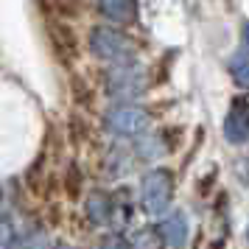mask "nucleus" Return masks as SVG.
<instances>
[{
  "label": "nucleus",
  "instance_id": "nucleus-1",
  "mask_svg": "<svg viewBox=\"0 0 249 249\" xmlns=\"http://www.w3.org/2000/svg\"><path fill=\"white\" fill-rule=\"evenodd\" d=\"M104 126H107V132H112L118 137H140L148 132L151 115L135 104H115L104 115Z\"/></svg>",
  "mask_w": 249,
  "mask_h": 249
},
{
  "label": "nucleus",
  "instance_id": "nucleus-12",
  "mask_svg": "<svg viewBox=\"0 0 249 249\" xmlns=\"http://www.w3.org/2000/svg\"><path fill=\"white\" fill-rule=\"evenodd\" d=\"M135 249H160L157 235H154V232H148V230L137 232V238H135Z\"/></svg>",
  "mask_w": 249,
  "mask_h": 249
},
{
  "label": "nucleus",
  "instance_id": "nucleus-6",
  "mask_svg": "<svg viewBox=\"0 0 249 249\" xmlns=\"http://www.w3.org/2000/svg\"><path fill=\"white\" fill-rule=\"evenodd\" d=\"M160 235L162 241L174 249H182L188 244V215L185 213H171L168 218L160 221Z\"/></svg>",
  "mask_w": 249,
  "mask_h": 249
},
{
  "label": "nucleus",
  "instance_id": "nucleus-8",
  "mask_svg": "<svg viewBox=\"0 0 249 249\" xmlns=\"http://www.w3.org/2000/svg\"><path fill=\"white\" fill-rule=\"evenodd\" d=\"M98 12L115 23H135L137 0H98Z\"/></svg>",
  "mask_w": 249,
  "mask_h": 249
},
{
  "label": "nucleus",
  "instance_id": "nucleus-3",
  "mask_svg": "<svg viewBox=\"0 0 249 249\" xmlns=\"http://www.w3.org/2000/svg\"><path fill=\"white\" fill-rule=\"evenodd\" d=\"M146 70L143 65H137L135 59L132 62H121V65H112V70L107 73V92L112 98H137L140 92L146 90Z\"/></svg>",
  "mask_w": 249,
  "mask_h": 249
},
{
  "label": "nucleus",
  "instance_id": "nucleus-7",
  "mask_svg": "<svg viewBox=\"0 0 249 249\" xmlns=\"http://www.w3.org/2000/svg\"><path fill=\"white\" fill-rule=\"evenodd\" d=\"M84 210H87V218H90L95 227H104V224H112V215H115V202L107 196V193L95 191L87 199L84 204Z\"/></svg>",
  "mask_w": 249,
  "mask_h": 249
},
{
  "label": "nucleus",
  "instance_id": "nucleus-14",
  "mask_svg": "<svg viewBox=\"0 0 249 249\" xmlns=\"http://www.w3.org/2000/svg\"><path fill=\"white\" fill-rule=\"evenodd\" d=\"M9 241H12V227H9V224H0V249L6 247Z\"/></svg>",
  "mask_w": 249,
  "mask_h": 249
},
{
  "label": "nucleus",
  "instance_id": "nucleus-4",
  "mask_svg": "<svg viewBox=\"0 0 249 249\" xmlns=\"http://www.w3.org/2000/svg\"><path fill=\"white\" fill-rule=\"evenodd\" d=\"M174 199V179L168 171H148L140 179V202L148 213L162 215Z\"/></svg>",
  "mask_w": 249,
  "mask_h": 249
},
{
  "label": "nucleus",
  "instance_id": "nucleus-16",
  "mask_svg": "<svg viewBox=\"0 0 249 249\" xmlns=\"http://www.w3.org/2000/svg\"><path fill=\"white\" fill-rule=\"evenodd\" d=\"M51 249H73V247H68V244H53Z\"/></svg>",
  "mask_w": 249,
  "mask_h": 249
},
{
  "label": "nucleus",
  "instance_id": "nucleus-9",
  "mask_svg": "<svg viewBox=\"0 0 249 249\" xmlns=\"http://www.w3.org/2000/svg\"><path fill=\"white\" fill-rule=\"evenodd\" d=\"M137 154L143 160H157L165 154V143H162V137L160 135H140V140H137Z\"/></svg>",
  "mask_w": 249,
  "mask_h": 249
},
{
  "label": "nucleus",
  "instance_id": "nucleus-17",
  "mask_svg": "<svg viewBox=\"0 0 249 249\" xmlns=\"http://www.w3.org/2000/svg\"><path fill=\"white\" fill-rule=\"evenodd\" d=\"M247 238H249V230H247Z\"/></svg>",
  "mask_w": 249,
  "mask_h": 249
},
{
  "label": "nucleus",
  "instance_id": "nucleus-11",
  "mask_svg": "<svg viewBox=\"0 0 249 249\" xmlns=\"http://www.w3.org/2000/svg\"><path fill=\"white\" fill-rule=\"evenodd\" d=\"M109 168H112L115 177H121L124 171H129V160H126L124 148H118V151H112V154H109Z\"/></svg>",
  "mask_w": 249,
  "mask_h": 249
},
{
  "label": "nucleus",
  "instance_id": "nucleus-15",
  "mask_svg": "<svg viewBox=\"0 0 249 249\" xmlns=\"http://www.w3.org/2000/svg\"><path fill=\"white\" fill-rule=\"evenodd\" d=\"M244 42H247V48H249V23L244 25Z\"/></svg>",
  "mask_w": 249,
  "mask_h": 249
},
{
  "label": "nucleus",
  "instance_id": "nucleus-5",
  "mask_svg": "<svg viewBox=\"0 0 249 249\" xmlns=\"http://www.w3.org/2000/svg\"><path fill=\"white\" fill-rule=\"evenodd\" d=\"M224 137L235 146L249 140V101L244 95L232 98V104H230V112L224 118Z\"/></svg>",
  "mask_w": 249,
  "mask_h": 249
},
{
  "label": "nucleus",
  "instance_id": "nucleus-2",
  "mask_svg": "<svg viewBox=\"0 0 249 249\" xmlns=\"http://www.w3.org/2000/svg\"><path fill=\"white\" fill-rule=\"evenodd\" d=\"M90 51L104 62H112V65H121V62H132L137 53L135 42L126 34L115 31V28H92L90 31Z\"/></svg>",
  "mask_w": 249,
  "mask_h": 249
},
{
  "label": "nucleus",
  "instance_id": "nucleus-10",
  "mask_svg": "<svg viewBox=\"0 0 249 249\" xmlns=\"http://www.w3.org/2000/svg\"><path fill=\"white\" fill-rule=\"evenodd\" d=\"M230 73H232V79H235L238 87H249V53L247 51H238L230 56Z\"/></svg>",
  "mask_w": 249,
  "mask_h": 249
},
{
  "label": "nucleus",
  "instance_id": "nucleus-13",
  "mask_svg": "<svg viewBox=\"0 0 249 249\" xmlns=\"http://www.w3.org/2000/svg\"><path fill=\"white\" fill-rule=\"evenodd\" d=\"M98 249H129V244H124L121 238H107V241H101Z\"/></svg>",
  "mask_w": 249,
  "mask_h": 249
}]
</instances>
